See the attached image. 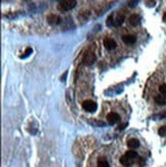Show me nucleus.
Instances as JSON below:
<instances>
[{
	"label": "nucleus",
	"instance_id": "obj_13",
	"mask_svg": "<svg viewBox=\"0 0 166 167\" xmlns=\"http://www.w3.org/2000/svg\"><path fill=\"white\" fill-rule=\"evenodd\" d=\"M125 155H126L128 158L134 160L137 157V153L136 151H133V150H129V151H127L126 153H125Z\"/></svg>",
	"mask_w": 166,
	"mask_h": 167
},
{
	"label": "nucleus",
	"instance_id": "obj_14",
	"mask_svg": "<svg viewBox=\"0 0 166 167\" xmlns=\"http://www.w3.org/2000/svg\"><path fill=\"white\" fill-rule=\"evenodd\" d=\"M124 18H125L124 16H118L117 18H116V20L114 21V26H120L123 23Z\"/></svg>",
	"mask_w": 166,
	"mask_h": 167
},
{
	"label": "nucleus",
	"instance_id": "obj_5",
	"mask_svg": "<svg viewBox=\"0 0 166 167\" xmlns=\"http://www.w3.org/2000/svg\"><path fill=\"white\" fill-rule=\"evenodd\" d=\"M104 46H105L108 50H112V49L116 48L117 43H116L115 40H113L112 38H106L104 40Z\"/></svg>",
	"mask_w": 166,
	"mask_h": 167
},
{
	"label": "nucleus",
	"instance_id": "obj_10",
	"mask_svg": "<svg viewBox=\"0 0 166 167\" xmlns=\"http://www.w3.org/2000/svg\"><path fill=\"white\" fill-rule=\"evenodd\" d=\"M47 21H48L49 24H53V25H56L61 22V18L56 15H49L47 16Z\"/></svg>",
	"mask_w": 166,
	"mask_h": 167
},
{
	"label": "nucleus",
	"instance_id": "obj_4",
	"mask_svg": "<svg viewBox=\"0 0 166 167\" xmlns=\"http://www.w3.org/2000/svg\"><path fill=\"white\" fill-rule=\"evenodd\" d=\"M107 120H108L109 124H115L120 121V116L117 113L111 112V113H109L108 116H107Z\"/></svg>",
	"mask_w": 166,
	"mask_h": 167
},
{
	"label": "nucleus",
	"instance_id": "obj_6",
	"mask_svg": "<svg viewBox=\"0 0 166 167\" xmlns=\"http://www.w3.org/2000/svg\"><path fill=\"white\" fill-rule=\"evenodd\" d=\"M122 40L125 44H133L134 42L136 41V36L134 35H123L122 36Z\"/></svg>",
	"mask_w": 166,
	"mask_h": 167
},
{
	"label": "nucleus",
	"instance_id": "obj_2",
	"mask_svg": "<svg viewBox=\"0 0 166 167\" xmlns=\"http://www.w3.org/2000/svg\"><path fill=\"white\" fill-rule=\"evenodd\" d=\"M96 56L92 51H87L84 55V56H83V62H84L85 65L90 66L96 62Z\"/></svg>",
	"mask_w": 166,
	"mask_h": 167
},
{
	"label": "nucleus",
	"instance_id": "obj_8",
	"mask_svg": "<svg viewBox=\"0 0 166 167\" xmlns=\"http://www.w3.org/2000/svg\"><path fill=\"white\" fill-rule=\"evenodd\" d=\"M139 22H141V16L139 15H131L129 16V23H130V25L133 26V27L139 25Z\"/></svg>",
	"mask_w": 166,
	"mask_h": 167
},
{
	"label": "nucleus",
	"instance_id": "obj_15",
	"mask_svg": "<svg viewBox=\"0 0 166 167\" xmlns=\"http://www.w3.org/2000/svg\"><path fill=\"white\" fill-rule=\"evenodd\" d=\"M158 133H159V135H161V136H166V125L161 126L158 130Z\"/></svg>",
	"mask_w": 166,
	"mask_h": 167
},
{
	"label": "nucleus",
	"instance_id": "obj_9",
	"mask_svg": "<svg viewBox=\"0 0 166 167\" xmlns=\"http://www.w3.org/2000/svg\"><path fill=\"white\" fill-rule=\"evenodd\" d=\"M155 103L159 106H165L166 105V95H157L155 96Z\"/></svg>",
	"mask_w": 166,
	"mask_h": 167
},
{
	"label": "nucleus",
	"instance_id": "obj_7",
	"mask_svg": "<svg viewBox=\"0 0 166 167\" xmlns=\"http://www.w3.org/2000/svg\"><path fill=\"white\" fill-rule=\"evenodd\" d=\"M119 161H120V163L122 164V165H124V166H131L132 164H133V162H134L132 159L128 158L126 155H123V156L120 158Z\"/></svg>",
	"mask_w": 166,
	"mask_h": 167
},
{
	"label": "nucleus",
	"instance_id": "obj_12",
	"mask_svg": "<svg viewBox=\"0 0 166 167\" xmlns=\"http://www.w3.org/2000/svg\"><path fill=\"white\" fill-rule=\"evenodd\" d=\"M98 167H110V164L105 158H99L98 160Z\"/></svg>",
	"mask_w": 166,
	"mask_h": 167
},
{
	"label": "nucleus",
	"instance_id": "obj_11",
	"mask_svg": "<svg viewBox=\"0 0 166 167\" xmlns=\"http://www.w3.org/2000/svg\"><path fill=\"white\" fill-rule=\"evenodd\" d=\"M127 146H128V148H130L131 150L136 149V148H139V142L136 140V138H130L128 142H127Z\"/></svg>",
	"mask_w": 166,
	"mask_h": 167
},
{
	"label": "nucleus",
	"instance_id": "obj_1",
	"mask_svg": "<svg viewBox=\"0 0 166 167\" xmlns=\"http://www.w3.org/2000/svg\"><path fill=\"white\" fill-rule=\"evenodd\" d=\"M76 4H77V2L75 0H64V1H61L58 4V9L64 13V11H68L70 9L74 8Z\"/></svg>",
	"mask_w": 166,
	"mask_h": 167
},
{
	"label": "nucleus",
	"instance_id": "obj_17",
	"mask_svg": "<svg viewBox=\"0 0 166 167\" xmlns=\"http://www.w3.org/2000/svg\"><path fill=\"white\" fill-rule=\"evenodd\" d=\"M163 21H164V22L166 23V11L164 13V15H163Z\"/></svg>",
	"mask_w": 166,
	"mask_h": 167
},
{
	"label": "nucleus",
	"instance_id": "obj_16",
	"mask_svg": "<svg viewBox=\"0 0 166 167\" xmlns=\"http://www.w3.org/2000/svg\"><path fill=\"white\" fill-rule=\"evenodd\" d=\"M159 91H160L161 95H166V83H163L159 86Z\"/></svg>",
	"mask_w": 166,
	"mask_h": 167
},
{
	"label": "nucleus",
	"instance_id": "obj_3",
	"mask_svg": "<svg viewBox=\"0 0 166 167\" xmlns=\"http://www.w3.org/2000/svg\"><path fill=\"white\" fill-rule=\"evenodd\" d=\"M96 103L93 100H84L82 103V108L87 112H94L96 110Z\"/></svg>",
	"mask_w": 166,
	"mask_h": 167
}]
</instances>
